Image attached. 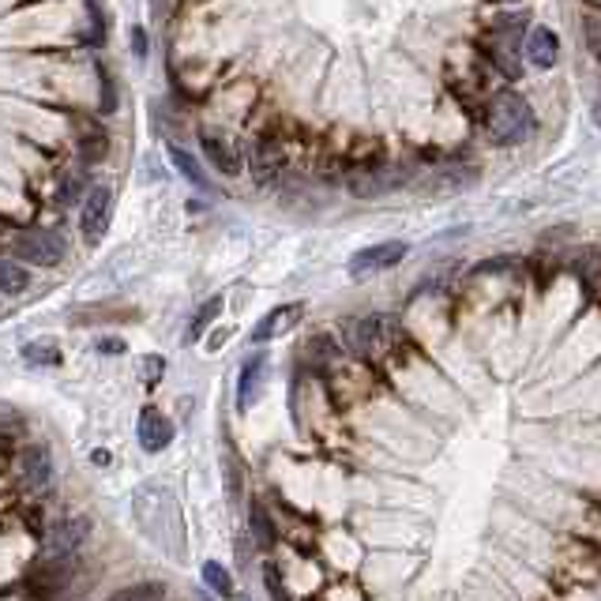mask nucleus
<instances>
[{"instance_id": "1", "label": "nucleus", "mask_w": 601, "mask_h": 601, "mask_svg": "<svg viewBox=\"0 0 601 601\" xmlns=\"http://www.w3.org/2000/svg\"><path fill=\"white\" fill-rule=\"evenodd\" d=\"M410 342V335L402 331V324L387 312H372L361 320H346L342 324V346L354 354L361 365H376V361H391L402 354V346Z\"/></svg>"}, {"instance_id": "2", "label": "nucleus", "mask_w": 601, "mask_h": 601, "mask_svg": "<svg viewBox=\"0 0 601 601\" xmlns=\"http://www.w3.org/2000/svg\"><path fill=\"white\" fill-rule=\"evenodd\" d=\"M481 128H485V136L493 139L496 147H519V143H526V139L534 136L538 117H534L530 102L519 91H496L485 102Z\"/></svg>"}, {"instance_id": "3", "label": "nucleus", "mask_w": 601, "mask_h": 601, "mask_svg": "<svg viewBox=\"0 0 601 601\" xmlns=\"http://www.w3.org/2000/svg\"><path fill=\"white\" fill-rule=\"evenodd\" d=\"M410 181V166H402V162H387V158H361L350 166L346 173V188H350V196L357 200H380L387 192H395Z\"/></svg>"}, {"instance_id": "4", "label": "nucleus", "mask_w": 601, "mask_h": 601, "mask_svg": "<svg viewBox=\"0 0 601 601\" xmlns=\"http://www.w3.org/2000/svg\"><path fill=\"white\" fill-rule=\"evenodd\" d=\"M12 252H16L19 260L34 263V267H57L68 256V245H64L61 233L53 230H23L16 233Z\"/></svg>"}, {"instance_id": "5", "label": "nucleus", "mask_w": 601, "mask_h": 601, "mask_svg": "<svg viewBox=\"0 0 601 601\" xmlns=\"http://www.w3.org/2000/svg\"><path fill=\"white\" fill-rule=\"evenodd\" d=\"M406 256H410V245H406V241H380V245H369V248H361V252H354L350 263H346V271H350V278H369V275H380V271L399 267Z\"/></svg>"}, {"instance_id": "6", "label": "nucleus", "mask_w": 601, "mask_h": 601, "mask_svg": "<svg viewBox=\"0 0 601 601\" xmlns=\"http://www.w3.org/2000/svg\"><path fill=\"white\" fill-rule=\"evenodd\" d=\"M109 218H113V188L109 185H91L83 196V218H79V230L87 245H98L109 230Z\"/></svg>"}, {"instance_id": "7", "label": "nucleus", "mask_w": 601, "mask_h": 601, "mask_svg": "<svg viewBox=\"0 0 601 601\" xmlns=\"http://www.w3.org/2000/svg\"><path fill=\"white\" fill-rule=\"evenodd\" d=\"M248 170L256 177V185H275L282 170H286V147H282V139L278 136H260L252 143V151H248Z\"/></svg>"}, {"instance_id": "8", "label": "nucleus", "mask_w": 601, "mask_h": 601, "mask_svg": "<svg viewBox=\"0 0 601 601\" xmlns=\"http://www.w3.org/2000/svg\"><path fill=\"white\" fill-rule=\"evenodd\" d=\"M91 519L87 515H72V519H61L53 526V534L46 538V553L49 560H68V556L83 549V541L91 538Z\"/></svg>"}, {"instance_id": "9", "label": "nucleus", "mask_w": 601, "mask_h": 601, "mask_svg": "<svg viewBox=\"0 0 601 601\" xmlns=\"http://www.w3.org/2000/svg\"><path fill=\"white\" fill-rule=\"evenodd\" d=\"M305 320V305L301 301H290V305H278L263 316L260 324L252 327V342H271V339H282V335H290L293 327Z\"/></svg>"}, {"instance_id": "10", "label": "nucleus", "mask_w": 601, "mask_h": 601, "mask_svg": "<svg viewBox=\"0 0 601 601\" xmlns=\"http://www.w3.org/2000/svg\"><path fill=\"white\" fill-rule=\"evenodd\" d=\"M136 436H139V447H143L147 455H158V451H166V447L173 444V421L162 414V410L147 406V410L139 414Z\"/></svg>"}, {"instance_id": "11", "label": "nucleus", "mask_w": 601, "mask_h": 601, "mask_svg": "<svg viewBox=\"0 0 601 601\" xmlns=\"http://www.w3.org/2000/svg\"><path fill=\"white\" fill-rule=\"evenodd\" d=\"M200 147H203V155H207V162H211L222 177H237L241 166H245V162H241V151H237L226 136H218V132H207V128H203Z\"/></svg>"}, {"instance_id": "12", "label": "nucleus", "mask_w": 601, "mask_h": 601, "mask_svg": "<svg viewBox=\"0 0 601 601\" xmlns=\"http://www.w3.org/2000/svg\"><path fill=\"white\" fill-rule=\"evenodd\" d=\"M19 478H23L27 489H42V485H49V478H53V459H49L46 447L31 444L19 451Z\"/></svg>"}, {"instance_id": "13", "label": "nucleus", "mask_w": 601, "mask_h": 601, "mask_svg": "<svg viewBox=\"0 0 601 601\" xmlns=\"http://www.w3.org/2000/svg\"><path fill=\"white\" fill-rule=\"evenodd\" d=\"M526 61L534 68H553L560 61V38L549 27H530L526 34Z\"/></svg>"}, {"instance_id": "14", "label": "nucleus", "mask_w": 601, "mask_h": 601, "mask_svg": "<svg viewBox=\"0 0 601 601\" xmlns=\"http://www.w3.org/2000/svg\"><path fill=\"white\" fill-rule=\"evenodd\" d=\"M248 534H252V541H256L260 553H271L278 545V523L271 519V511L263 508L260 500L248 504Z\"/></svg>"}, {"instance_id": "15", "label": "nucleus", "mask_w": 601, "mask_h": 601, "mask_svg": "<svg viewBox=\"0 0 601 601\" xmlns=\"http://www.w3.org/2000/svg\"><path fill=\"white\" fill-rule=\"evenodd\" d=\"M263 372H267V357L263 354H252L245 365H241V376H237V406H241V410H248V406L256 402L260 384H263Z\"/></svg>"}, {"instance_id": "16", "label": "nucleus", "mask_w": 601, "mask_h": 601, "mask_svg": "<svg viewBox=\"0 0 601 601\" xmlns=\"http://www.w3.org/2000/svg\"><path fill=\"white\" fill-rule=\"evenodd\" d=\"M76 147H79V158L83 162H102L109 155V132L102 128L98 121L91 124H79V136H76Z\"/></svg>"}, {"instance_id": "17", "label": "nucleus", "mask_w": 601, "mask_h": 601, "mask_svg": "<svg viewBox=\"0 0 601 601\" xmlns=\"http://www.w3.org/2000/svg\"><path fill=\"white\" fill-rule=\"evenodd\" d=\"M568 271L579 278L583 286H590V290H594V286L601 282V248H594V245L575 248V256L568 260Z\"/></svg>"}, {"instance_id": "18", "label": "nucleus", "mask_w": 601, "mask_h": 601, "mask_svg": "<svg viewBox=\"0 0 601 601\" xmlns=\"http://www.w3.org/2000/svg\"><path fill=\"white\" fill-rule=\"evenodd\" d=\"M23 361L31 369H53V365H61V346L57 342H27L23 346Z\"/></svg>"}, {"instance_id": "19", "label": "nucleus", "mask_w": 601, "mask_h": 601, "mask_svg": "<svg viewBox=\"0 0 601 601\" xmlns=\"http://www.w3.org/2000/svg\"><path fill=\"white\" fill-rule=\"evenodd\" d=\"M222 305H226V301H222V293H215V297H207V301H203L200 309H196V316H192V324H188V342H196L207 327L215 324Z\"/></svg>"}, {"instance_id": "20", "label": "nucleus", "mask_w": 601, "mask_h": 601, "mask_svg": "<svg viewBox=\"0 0 601 601\" xmlns=\"http://www.w3.org/2000/svg\"><path fill=\"white\" fill-rule=\"evenodd\" d=\"M170 158H173V166L181 170V177H188V181H192L196 188H203V192L211 188V181H207V173H203V166H200V162H196L192 155H188L185 147H177V143H173V147H170Z\"/></svg>"}, {"instance_id": "21", "label": "nucleus", "mask_w": 601, "mask_h": 601, "mask_svg": "<svg viewBox=\"0 0 601 601\" xmlns=\"http://www.w3.org/2000/svg\"><path fill=\"white\" fill-rule=\"evenodd\" d=\"M263 586H267V598L271 601H297L293 598V590L286 586V575H282V568H278L275 560H267V564H263Z\"/></svg>"}, {"instance_id": "22", "label": "nucleus", "mask_w": 601, "mask_h": 601, "mask_svg": "<svg viewBox=\"0 0 601 601\" xmlns=\"http://www.w3.org/2000/svg\"><path fill=\"white\" fill-rule=\"evenodd\" d=\"M203 583L211 586L218 598H226V601H230L233 594H237V586H233L230 571L222 568V564H215V560H207V564H203Z\"/></svg>"}, {"instance_id": "23", "label": "nucleus", "mask_w": 601, "mask_h": 601, "mask_svg": "<svg viewBox=\"0 0 601 601\" xmlns=\"http://www.w3.org/2000/svg\"><path fill=\"white\" fill-rule=\"evenodd\" d=\"M31 286V275L12 260H0V293H23Z\"/></svg>"}, {"instance_id": "24", "label": "nucleus", "mask_w": 601, "mask_h": 601, "mask_svg": "<svg viewBox=\"0 0 601 601\" xmlns=\"http://www.w3.org/2000/svg\"><path fill=\"white\" fill-rule=\"evenodd\" d=\"M109 601H166V586L162 583H136L117 590Z\"/></svg>"}, {"instance_id": "25", "label": "nucleus", "mask_w": 601, "mask_h": 601, "mask_svg": "<svg viewBox=\"0 0 601 601\" xmlns=\"http://www.w3.org/2000/svg\"><path fill=\"white\" fill-rule=\"evenodd\" d=\"M515 271H523V260L519 256H493V260H485L474 267V278H485V275H515Z\"/></svg>"}, {"instance_id": "26", "label": "nucleus", "mask_w": 601, "mask_h": 601, "mask_svg": "<svg viewBox=\"0 0 601 601\" xmlns=\"http://www.w3.org/2000/svg\"><path fill=\"white\" fill-rule=\"evenodd\" d=\"M27 429V417L19 414L16 406H8V402H0V432H8V436H16V432Z\"/></svg>"}, {"instance_id": "27", "label": "nucleus", "mask_w": 601, "mask_h": 601, "mask_svg": "<svg viewBox=\"0 0 601 601\" xmlns=\"http://www.w3.org/2000/svg\"><path fill=\"white\" fill-rule=\"evenodd\" d=\"M83 177H79V173H68V177H64V185H61V192H57V200H61V207H72V203L79 200V192H83Z\"/></svg>"}, {"instance_id": "28", "label": "nucleus", "mask_w": 601, "mask_h": 601, "mask_svg": "<svg viewBox=\"0 0 601 601\" xmlns=\"http://www.w3.org/2000/svg\"><path fill=\"white\" fill-rule=\"evenodd\" d=\"M139 369H143V380H147V384H155V380H162V372H166V357H158V354L143 357Z\"/></svg>"}, {"instance_id": "29", "label": "nucleus", "mask_w": 601, "mask_h": 601, "mask_svg": "<svg viewBox=\"0 0 601 601\" xmlns=\"http://www.w3.org/2000/svg\"><path fill=\"white\" fill-rule=\"evenodd\" d=\"M583 27H586V46L594 49V57L601 61V16H586Z\"/></svg>"}, {"instance_id": "30", "label": "nucleus", "mask_w": 601, "mask_h": 601, "mask_svg": "<svg viewBox=\"0 0 601 601\" xmlns=\"http://www.w3.org/2000/svg\"><path fill=\"white\" fill-rule=\"evenodd\" d=\"M98 76H102V109H106V113H113V109H117V94H113V79H109V72H106V68H102V64H98Z\"/></svg>"}, {"instance_id": "31", "label": "nucleus", "mask_w": 601, "mask_h": 601, "mask_svg": "<svg viewBox=\"0 0 601 601\" xmlns=\"http://www.w3.org/2000/svg\"><path fill=\"white\" fill-rule=\"evenodd\" d=\"M132 49H136V57H147V38H143V27L132 31Z\"/></svg>"}, {"instance_id": "32", "label": "nucleus", "mask_w": 601, "mask_h": 601, "mask_svg": "<svg viewBox=\"0 0 601 601\" xmlns=\"http://www.w3.org/2000/svg\"><path fill=\"white\" fill-rule=\"evenodd\" d=\"M102 354H124V342H98Z\"/></svg>"}, {"instance_id": "33", "label": "nucleus", "mask_w": 601, "mask_h": 601, "mask_svg": "<svg viewBox=\"0 0 601 601\" xmlns=\"http://www.w3.org/2000/svg\"><path fill=\"white\" fill-rule=\"evenodd\" d=\"M222 342H226V331H218V335H211V342H207V346H211V350H218Z\"/></svg>"}, {"instance_id": "34", "label": "nucleus", "mask_w": 601, "mask_h": 601, "mask_svg": "<svg viewBox=\"0 0 601 601\" xmlns=\"http://www.w3.org/2000/svg\"><path fill=\"white\" fill-rule=\"evenodd\" d=\"M87 4H102V0H87Z\"/></svg>"}]
</instances>
